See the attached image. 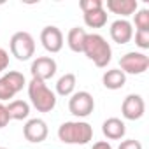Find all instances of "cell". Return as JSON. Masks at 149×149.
I'll use <instances>...</instances> for the list:
<instances>
[{
  "label": "cell",
  "instance_id": "1",
  "mask_svg": "<svg viewBox=\"0 0 149 149\" xmlns=\"http://www.w3.org/2000/svg\"><path fill=\"white\" fill-rule=\"evenodd\" d=\"M58 139L63 144L84 146L93 139V128L86 121H65L58 128Z\"/></svg>",
  "mask_w": 149,
  "mask_h": 149
},
{
  "label": "cell",
  "instance_id": "2",
  "mask_svg": "<svg viewBox=\"0 0 149 149\" xmlns=\"http://www.w3.org/2000/svg\"><path fill=\"white\" fill-rule=\"evenodd\" d=\"M83 53H84L98 68L107 67V65L111 63V60H112V47H111V44H109L100 33H88Z\"/></svg>",
  "mask_w": 149,
  "mask_h": 149
},
{
  "label": "cell",
  "instance_id": "3",
  "mask_svg": "<svg viewBox=\"0 0 149 149\" xmlns=\"http://www.w3.org/2000/svg\"><path fill=\"white\" fill-rule=\"evenodd\" d=\"M28 98L39 112H51L56 107V93L49 90L44 81L35 77L28 83Z\"/></svg>",
  "mask_w": 149,
  "mask_h": 149
},
{
  "label": "cell",
  "instance_id": "4",
  "mask_svg": "<svg viewBox=\"0 0 149 149\" xmlns=\"http://www.w3.org/2000/svg\"><path fill=\"white\" fill-rule=\"evenodd\" d=\"M13 56L19 61H26L35 54V40L28 32H16L9 42Z\"/></svg>",
  "mask_w": 149,
  "mask_h": 149
},
{
  "label": "cell",
  "instance_id": "5",
  "mask_svg": "<svg viewBox=\"0 0 149 149\" xmlns=\"http://www.w3.org/2000/svg\"><path fill=\"white\" fill-rule=\"evenodd\" d=\"M25 84H26V81H25V76L21 72L11 70V72L4 74L0 77V102L14 98L25 88Z\"/></svg>",
  "mask_w": 149,
  "mask_h": 149
},
{
  "label": "cell",
  "instance_id": "6",
  "mask_svg": "<svg viewBox=\"0 0 149 149\" xmlns=\"http://www.w3.org/2000/svg\"><path fill=\"white\" fill-rule=\"evenodd\" d=\"M119 70L125 74H132V76H140L144 74L149 67V56L144 53H137V51H130L126 54L121 56L119 60Z\"/></svg>",
  "mask_w": 149,
  "mask_h": 149
},
{
  "label": "cell",
  "instance_id": "7",
  "mask_svg": "<svg viewBox=\"0 0 149 149\" xmlns=\"http://www.w3.org/2000/svg\"><path fill=\"white\" fill-rule=\"evenodd\" d=\"M95 109V100L93 95L88 91H77L72 93L68 100V111L76 118H88Z\"/></svg>",
  "mask_w": 149,
  "mask_h": 149
},
{
  "label": "cell",
  "instance_id": "8",
  "mask_svg": "<svg viewBox=\"0 0 149 149\" xmlns=\"http://www.w3.org/2000/svg\"><path fill=\"white\" fill-rule=\"evenodd\" d=\"M58 70V65L54 61V58L51 56H39L32 61L30 65V74H32V77L35 79H40V81H47L51 77H54V74Z\"/></svg>",
  "mask_w": 149,
  "mask_h": 149
},
{
  "label": "cell",
  "instance_id": "9",
  "mask_svg": "<svg viewBox=\"0 0 149 149\" xmlns=\"http://www.w3.org/2000/svg\"><path fill=\"white\" fill-rule=\"evenodd\" d=\"M144 112H146V104H144V98H142L140 95L132 93V95H128V97L123 100V104H121V114H123V118L128 119V121H137V119H140V118L144 116Z\"/></svg>",
  "mask_w": 149,
  "mask_h": 149
},
{
  "label": "cell",
  "instance_id": "10",
  "mask_svg": "<svg viewBox=\"0 0 149 149\" xmlns=\"http://www.w3.org/2000/svg\"><path fill=\"white\" fill-rule=\"evenodd\" d=\"M47 123L40 118H33V119H28L26 125L23 126V135L28 142L32 144H39V142H44L47 139Z\"/></svg>",
  "mask_w": 149,
  "mask_h": 149
},
{
  "label": "cell",
  "instance_id": "11",
  "mask_svg": "<svg viewBox=\"0 0 149 149\" xmlns=\"http://www.w3.org/2000/svg\"><path fill=\"white\" fill-rule=\"evenodd\" d=\"M40 42L46 51L49 53H60L63 47V33L58 26H44L40 32Z\"/></svg>",
  "mask_w": 149,
  "mask_h": 149
},
{
  "label": "cell",
  "instance_id": "12",
  "mask_svg": "<svg viewBox=\"0 0 149 149\" xmlns=\"http://www.w3.org/2000/svg\"><path fill=\"white\" fill-rule=\"evenodd\" d=\"M111 39L118 44H128L133 37V28H132V23L126 21V19H116L111 28Z\"/></svg>",
  "mask_w": 149,
  "mask_h": 149
},
{
  "label": "cell",
  "instance_id": "13",
  "mask_svg": "<svg viewBox=\"0 0 149 149\" xmlns=\"http://www.w3.org/2000/svg\"><path fill=\"white\" fill-rule=\"evenodd\" d=\"M102 133L109 140H119L126 133V125L119 118H109L102 123Z\"/></svg>",
  "mask_w": 149,
  "mask_h": 149
},
{
  "label": "cell",
  "instance_id": "14",
  "mask_svg": "<svg viewBox=\"0 0 149 149\" xmlns=\"http://www.w3.org/2000/svg\"><path fill=\"white\" fill-rule=\"evenodd\" d=\"M137 9H139L137 0H107V11H111L112 14H119L123 18L135 14Z\"/></svg>",
  "mask_w": 149,
  "mask_h": 149
},
{
  "label": "cell",
  "instance_id": "15",
  "mask_svg": "<svg viewBox=\"0 0 149 149\" xmlns=\"http://www.w3.org/2000/svg\"><path fill=\"white\" fill-rule=\"evenodd\" d=\"M86 37H88V33H86L84 28L74 26V28H70L68 33H67V44H68V47H70L74 53H83Z\"/></svg>",
  "mask_w": 149,
  "mask_h": 149
},
{
  "label": "cell",
  "instance_id": "16",
  "mask_svg": "<svg viewBox=\"0 0 149 149\" xmlns=\"http://www.w3.org/2000/svg\"><path fill=\"white\" fill-rule=\"evenodd\" d=\"M102 83L107 90H121L126 84V76L119 68H111L102 76Z\"/></svg>",
  "mask_w": 149,
  "mask_h": 149
},
{
  "label": "cell",
  "instance_id": "17",
  "mask_svg": "<svg viewBox=\"0 0 149 149\" xmlns=\"http://www.w3.org/2000/svg\"><path fill=\"white\" fill-rule=\"evenodd\" d=\"M7 107V114H9V119H16V121H23L30 116V105L28 102L25 100H13L9 102Z\"/></svg>",
  "mask_w": 149,
  "mask_h": 149
},
{
  "label": "cell",
  "instance_id": "18",
  "mask_svg": "<svg viewBox=\"0 0 149 149\" xmlns=\"http://www.w3.org/2000/svg\"><path fill=\"white\" fill-rule=\"evenodd\" d=\"M76 84H77V79L74 74H70V72L63 74L56 83V93L60 97H70L74 93V90H76Z\"/></svg>",
  "mask_w": 149,
  "mask_h": 149
},
{
  "label": "cell",
  "instance_id": "19",
  "mask_svg": "<svg viewBox=\"0 0 149 149\" xmlns=\"http://www.w3.org/2000/svg\"><path fill=\"white\" fill-rule=\"evenodd\" d=\"M83 18H84V25L90 28H102L107 25V11L104 7L91 13H84Z\"/></svg>",
  "mask_w": 149,
  "mask_h": 149
},
{
  "label": "cell",
  "instance_id": "20",
  "mask_svg": "<svg viewBox=\"0 0 149 149\" xmlns=\"http://www.w3.org/2000/svg\"><path fill=\"white\" fill-rule=\"evenodd\" d=\"M135 26L137 30H149V11L140 9L135 13Z\"/></svg>",
  "mask_w": 149,
  "mask_h": 149
},
{
  "label": "cell",
  "instance_id": "21",
  "mask_svg": "<svg viewBox=\"0 0 149 149\" xmlns=\"http://www.w3.org/2000/svg\"><path fill=\"white\" fill-rule=\"evenodd\" d=\"M79 7H81V11L84 14V13H91V11L102 9L104 7V2H102V0H81Z\"/></svg>",
  "mask_w": 149,
  "mask_h": 149
},
{
  "label": "cell",
  "instance_id": "22",
  "mask_svg": "<svg viewBox=\"0 0 149 149\" xmlns=\"http://www.w3.org/2000/svg\"><path fill=\"white\" fill-rule=\"evenodd\" d=\"M135 44L140 49H149V30H137L135 32Z\"/></svg>",
  "mask_w": 149,
  "mask_h": 149
},
{
  "label": "cell",
  "instance_id": "23",
  "mask_svg": "<svg viewBox=\"0 0 149 149\" xmlns=\"http://www.w3.org/2000/svg\"><path fill=\"white\" fill-rule=\"evenodd\" d=\"M118 149H142V144L135 139H128V140H123Z\"/></svg>",
  "mask_w": 149,
  "mask_h": 149
},
{
  "label": "cell",
  "instance_id": "24",
  "mask_svg": "<svg viewBox=\"0 0 149 149\" xmlns=\"http://www.w3.org/2000/svg\"><path fill=\"white\" fill-rule=\"evenodd\" d=\"M9 114H7V107L0 102V128H4V126H7L9 125Z\"/></svg>",
  "mask_w": 149,
  "mask_h": 149
},
{
  "label": "cell",
  "instance_id": "25",
  "mask_svg": "<svg viewBox=\"0 0 149 149\" xmlns=\"http://www.w3.org/2000/svg\"><path fill=\"white\" fill-rule=\"evenodd\" d=\"M7 67H9V53L0 47V74H2Z\"/></svg>",
  "mask_w": 149,
  "mask_h": 149
},
{
  "label": "cell",
  "instance_id": "26",
  "mask_svg": "<svg viewBox=\"0 0 149 149\" xmlns=\"http://www.w3.org/2000/svg\"><path fill=\"white\" fill-rule=\"evenodd\" d=\"M91 149H112V146L107 140H100V142H95Z\"/></svg>",
  "mask_w": 149,
  "mask_h": 149
},
{
  "label": "cell",
  "instance_id": "27",
  "mask_svg": "<svg viewBox=\"0 0 149 149\" xmlns=\"http://www.w3.org/2000/svg\"><path fill=\"white\" fill-rule=\"evenodd\" d=\"M0 149H7V147H0Z\"/></svg>",
  "mask_w": 149,
  "mask_h": 149
}]
</instances>
